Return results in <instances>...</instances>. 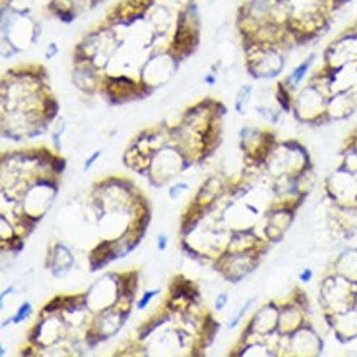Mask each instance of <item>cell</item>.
Instances as JSON below:
<instances>
[{
  "label": "cell",
  "mask_w": 357,
  "mask_h": 357,
  "mask_svg": "<svg viewBox=\"0 0 357 357\" xmlns=\"http://www.w3.org/2000/svg\"><path fill=\"white\" fill-rule=\"evenodd\" d=\"M247 43V71L255 79H272L277 77L285 68V56L282 48L268 47V45Z\"/></svg>",
  "instance_id": "obj_1"
},
{
  "label": "cell",
  "mask_w": 357,
  "mask_h": 357,
  "mask_svg": "<svg viewBox=\"0 0 357 357\" xmlns=\"http://www.w3.org/2000/svg\"><path fill=\"white\" fill-rule=\"evenodd\" d=\"M328 100L329 98L314 84L305 86L293 98L291 111L296 119L305 123H321L328 119Z\"/></svg>",
  "instance_id": "obj_2"
},
{
  "label": "cell",
  "mask_w": 357,
  "mask_h": 357,
  "mask_svg": "<svg viewBox=\"0 0 357 357\" xmlns=\"http://www.w3.org/2000/svg\"><path fill=\"white\" fill-rule=\"evenodd\" d=\"M288 337V347L287 349H296V354L311 356L319 354L323 349V341L317 333L311 331L310 326L303 324L295 333H291Z\"/></svg>",
  "instance_id": "obj_3"
},
{
  "label": "cell",
  "mask_w": 357,
  "mask_h": 357,
  "mask_svg": "<svg viewBox=\"0 0 357 357\" xmlns=\"http://www.w3.org/2000/svg\"><path fill=\"white\" fill-rule=\"evenodd\" d=\"M314 58H317V54L311 53L310 56L305 59V61H301L300 65L296 66L295 70H293L290 75L285 77V81H283V82H285V86H287L288 89H291L293 93H295V91L298 89V86L301 84V81H303L305 77H306V75H308V71H310L311 65H313Z\"/></svg>",
  "instance_id": "obj_4"
},
{
  "label": "cell",
  "mask_w": 357,
  "mask_h": 357,
  "mask_svg": "<svg viewBox=\"0 0 357 357\" xmlns=\"http://www.w3.org/2000/svg\"><path fill=\"white\" fill-rule=\"evenodd\" d=\"M250 94H252V86L245 84L242 86L239 89V93L236 96V109L239 114H244L245 109H247V104H249L250 100Z\"/></svg>",
  "instance_id": "obj_5"
},
{
  "label": "cell",
  "mask_w": 357,
  "mask_h": 357,
  "mask_svg": "<svg viewBox=\"0 0 357 357\" xmlns=\"http://www.w3.org/2000/svg\"><path fill=\"white\" fill-rule=\"evenodd\" d=\"M26 314H30V305H29V303H25L24 306H22L20 311H18V313H17V317L13 318V321H15V323H20L22 319H25V318H26Z\"/></svg>",
  "instance_id": "obj_6"
},
{
  "label": "cell",
  "mask_w": 357,
  "mask_h": 357,
  "mask_svg": "<svg viewBox=\"0 0 357 357\" xmlns=\"http://www.w3.org/2000/svg\"><path fill=\"white\" fill-rule=\"evenodd\" d=\"M152 296H153V293H146V295L144 296V300L139 301V308H140V310H142V308H145V305L149 303L150 300H152Z\"/></svg>",
  "instance_id": "obj_7"
},
{
  "label": "cell",
  "mask_w": 357,
  "mask_h": 357,
  "mask_svg": "<svg viewBox=\"0 0 357 357\" xmlns=\"http://www.w3.org/2000/svg\"><path fill=\"white\" fill-rule=\"evenodd\" d=\"M227 301V295H221V298H218L216 301V310H222L224 305H226Z\"/></svg>",
  "instance_id": "obj_8"
},
{
  "label": "cell",
  "mask_w": 357,
  "mask_h": 357,
  "mask_svg": "<svg viewBox=\"0 0 357 357\" xmlns=\"http://www.w3.org/2000/svg\"><path fill=\"white\" fill-rule=\"evenodd\" d=\"M311 277H313V272H311V270H305V272L300 275V280L301 282H308Z\"/></svg>",
  "instance_id": "obj_9"
},
{
  "label": "cell",
  "mask_w": 357,
  "mask_h": 357,
  "mask_svg": "<svg viewBox=\"0 0 357 357\" xmlns=\"http://www.w3.org/2000/svg\"><path fill=\"white\" fill-rule=\"evenodd\" d=\"M336 2H337V3H340V6H341V3H344V2H346V0H336Z\"/></svg>",
  "instance_id": "obj_10"
},
{
  "label": "cell",
  "mask_w": 357,
  "mask_h": 357,
  "mask_svg": "<svg viewBox=\"0 0 357 357\" xmlns=\"http://www.w3.org/2000/svg\"><path fill=\"white\" fill-rule=\"evenodd\" d=\"M352 29H354V30L357 31V22H356V25H354V26H352Z\"/></svg>",
  "instance_id": "obj_11"
},
{
  "label": "cell",
  "mask_w": 357,
  "mask_h": 357,
  "mask_svg": "<svg viewBox=\"0 0 357 357\" xmlns=\"http://www.w3.org/2000/svg\"><path fill=\"white\" fill-rule=\"evenodd\" d=\"M209 2H214V0H209Z\"/></svg>",
  "instance_id": "obj_12"
}]
</instances>
